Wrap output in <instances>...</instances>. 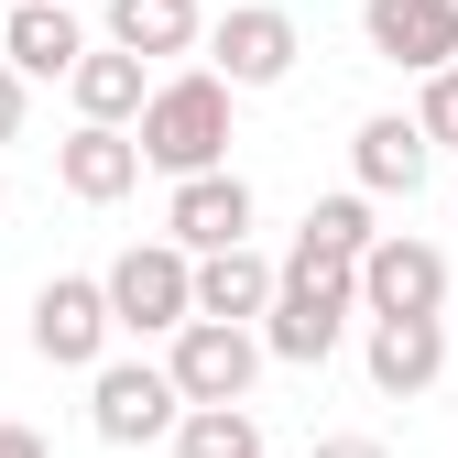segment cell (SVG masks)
<instances>
[{
	"instance_id": "d6986e66",
	"label": "cell",
	"mask_w": 458,
	"mask_h": 458,
	"mask_svg": "<svg viewBox=\"0 0 458 458\" xmlns=\"http://www.w3.org/2000/svg\"><path fill=\"white\" fill-rule=\"evenodd\" d=\"M164 447L175 458H262V415L251 404H186Z\"/></svg>"
},
{
	"instance_id": "ac0fdd59",
	"label": "cell",
	"mask_w": 458,
	"mask_h": 458,
	"mask_svg": "<svg viewBox=\"0 0 458 458\" xmlns=\"http://www.w3.org/2000/svg\"><path fill=\"white\" fill-rule=\"evenodd\" d=\"M382 241V218H371V197L350 186V197H317L306 208V229H295V262H338V273H360V251Z\"/></svg>"
},
{
	"instance_id": "cb8c5ba5",
	"label": "cell",
	"mask_w": 458,
	"mask_h": 458,
	"mask_svg": "<svg viewBox=\"0 0 458 458\" xmlns=\"http://www.w3.org/2000/svg\"><path fill=\"white\" fill-rule=\"evenodd\" d=\"M0 208H12V186H0Z\"/></svg>"
},
{
	"instance_id": "30bf717a",
	"label": "cell",
	"mask_w": 458,
	"mask_h": 458,
	"mask_svg": "<svg viewBox=\"0 0 458 458\" xmlns=\"http://www.w3.org/2000/svg\"><path fill=\"white\" fill-rule=\"evenodd\" d=\"M164 241H175L186 262H208V251H241V241H251V186L229 175V164H218V175H186L175 197H164Z\"/></svg>"
},
{
	"instance_id": "8fae6325",
	"label": "cell",
	"mask_w": 458,
	"mask_h": 458,
	"mask_svg": "<svg viewBox=\"0 0 458 458\" xmlns=\"http://www.w3.org/2000/svg\"><path fill=\"white\" fill-rule=\"evenodd\" d=\"M360 371H371V393L415 404V393L447 371V317H371L360 327Z\"/></svg>"
},
{
	"instance_id": "3957f363",
	"label": "cell",
	"mask_w": 458,
	"mask_h": 458,
	"mask_svg": "<svg viewBox=\"0 0 458 458\" xmlns=\"http://www.w3.org/2000/svg\"><path fill=\"white\" fill-rule=\"evenodd\" d=\"M98 306H109V338H175L197 317V262L175 241H131L98 273Z\"/></svg>"
},
{
	"instance_id": "e0dca14e",
	"label": "cell",
	"mask_w": 458,
	"mask_h": 458,
	"mask_svg": "<svg viewBox=\"0 0 458 458\" xmlns=\"http://www.w3.org/2000/svg\"><path fill=\"white\" fill-rule=\"evenodd\" d=\"M208 33L197 0H109V55H131V66H153V55H186Z\"/></svg>"
},
{
	"instance_id": "7c38bea8",
	"label": "cell",
	"mask_w": 458,
	"mask_h": 458,
	"mask_svg": "<svg viewBox=\"0 0 458 458\" xmlns=\"http://www.w3.org/2000/svg\"><path fill=\"white\" fill-rule=\"evenodd\" d=\"M77 55H88V22L66 12V0H12V22H0V66H12L22 88L77 77Z\"/></svg>"
},
{
	"instance_id": "44dd1931",
	"label": "cell",
	"mask_w": 458,
	"mask_h": 458,
	"mask_svg": "<svg viewBox=\"0 0 458 458\" xmlns=\"http://www.w3.org/2000/svg\"><path fill=\"white\" fill-rule=\"evenodd\" d=\"M22 98H33V88H22L12 66H0V142H22Z\"/></svg>"
},
{
	"instance_id": "277c9868",
	"label": "cell",
	"mask_w": 458,
	"mask_h": 458,
	"mask_svg": "<svg viewBox=\"0 0 458 458\" xmlns=\"http://www.w3.org/2000/svg\"><path fill=\"white\" fill-rule=\"evenodd\" d=\"M208 77L241 98V88H284L295 77V55H306V33H295V12H273V0H241V12H218L208 33Z\"/></svg>"
},
{
	"instance_id": "5b68a950",
	"label": "cell",
	"mask_w": 458,
	"mask_h": 458,
	"mask_svg": "<svg viewBox=\"0 0 458 458\" xmlns=\"http://www.w3.org/2000/svg\"><path fill=\"white\" fill-rule=\"evenodd\" d=\"M164 382H175V404H251L262 338H251V327H208V317H186L175 338H164Z\"/></svg>"
},
{
	"instance_id": "9a60e30c",
	"label": "cell",
	"mask_w": 458,
	"mask_h": 458,
	"mask_svg": "<svg viewBox=\"0 0 458 458\" xmlns=\"http://www.w3.org/2000/svg\"><path fill=\"white\" fill-rule=\"evenodd\" d=\"M66 98H77V121H88V131H131V121H142V98H153V66H131V55L88 44V55H77V77H66Z\"/></svg>"
},
{
	"instance_id": "7402d4cb",
	"label": "cell",
	"mask_w": 458,
	"mask_h": 458,
	"mask_svg": "<svg viewBox=\"0 0 458 458\" xmlns=\"http://www.w3.org/2000/svg\"><path fill=\"white\" fill-rule=\"evenodd\" d=\"M317 458H393L382 437H317Z\"/></svg>"
},
{
	"instance_id": "52a82bcc",
	"label": "cell",
	"mask_w": 458,
	"mask_h": 458,
	"mask_svg": "<svg viewBox=\"0 0 458 458\" xmlns=\"http://www.w3.org/2000/svg\"><path fill=\"white\" fill-rule=\"evenodd\" d=\"M175 382H164V360H98L88 371V426L109 447H153V437H175Z\"/></svg>"
},
{
	"instance_id": "4fadbf2b",
	"label": "cell",
	"mask_w": 458,
	"mask_h": 458,
	"mask_svg": "<svg viewBox=\"0 0 458 458\" xmlns=\"http://www.w3.org/2000/svg\"><path fill=\"white\" fill-rule=\"evenodd\" d=\"M55 186H66L77 208H121L131 186H142V153H131V131H66V142H55Z\"/></svg>"
},
{
	"instance_id": "9c48e42d",
	"label": "cell",
	"mask_w": 458,
	"mask_h": 458,
	"mask_svg": "<svg viewBox=\"0 0 458 458\" xmlns=\"http://www.w3.org/2000/svg\"><path fill=\"white\" fill-rule=\"evenodd\" d=\"M360 33H371L382 66H404V77L458 66V0H360Z\"/></svg>"
},
{
	"instance_id": "ffe728a7",
	"label": "cell",
	"mask_w": 458,
	"mask_h": 458,
	"mask_svg": "<svg viewBox=\"0 0 458 458\" xmlns=\"http://www.w3.org/2000/svg\"><path fill=\"white\" fill-rule=\"evenodd\" d=\"M404 121L426 131V153H458V66H437V77L415 88V109H404Z\"/></svg>"
},
{
	"instance_id": "6da1fadb",
	"label": "cell",
	"mask_w": 458,
	"mask_h": 458,
	"mask_svg": "<svg viewBox=\"0 0 458 458\" xmlns=\"http://www.w3.org/2000/svg\"><path fill=\"white\" fill-rule=\"evenodd\" d=\"M131 153L153 164V175H218L229 164V88L208 77V66H175V77H153V98H142V121H131Z\"/></svg>"
},
{
	"instance_id": "603a6c76",
	"label": "cell",
	"mask_w": 458,
	"mask_h": 458,
	"mask_svg": "<svg viewBox=\"0 0 458 458\" xmlns=\"http://www.w3.org/2000/svg\"><path fill=\"white\" fill-rule=\"evenodd\" d=\"M0 458H55V447H44L33 426H0Z\"/></svg>"
},
{
	"instance_id": "5bb4252c",
	"label": "cell",
	"mask_w": 458,
	"mask_h": 458,
	"mask_svg": "<svg viewBox=\"0 0 458 458\" xmlns=\"http://www.w3.org/2000/svg\"><path fill=\"white\" fill-rule=\"evenodd\" d=\"M426 164H437V153H426V131L404 121V109H382V121L350 131V175H360V197H415Z\"/></svg>"
},
{
	"instance_id": "2e32d148",
	"label": "cell",
	"mask_w": 458,
	"mask_h": 458,
	"mask_svg": "<svg viewBox=\"0 0 458 458\" xmlns=\"http://www.w3.org/2000/svg\"><path fill=\"white\" fill-rule=\"evenodd\" d=\"M262 306H273V262H262L251 241L197 262V317H208V327H262Z\"/></svg>"
},
{
	"instance_id": "ba28073f",
	"label": "cell",
	"mask_w": 458,
	"mask_h": 458,
	"mask_svg": "<svg viewBox=\"0 0 458 458\" xmlns=\"http://www.w3.org/2000/svg\"><path fill=\"white\" fill-rule=\"evenodd\" d=\"M33 360H55V371H98V360H109L98 273H55L44 295H33Z\"/></svg>"
},
{
	"instance_id": "8992f818",
	"label": "cell",
	"mask_w": 458,
	"mask_h": 458,
	"mask_svg": "<svg viewBox=\"0 0 458 458\" xmlns=\"http://www.w3.org/2000/svg\"><path fill=\"white\" fill-rule=\"evenodd\" d=\"M350 295H360V317H447V251L415 241V229H382L350 273Z\"/></svg>"
},
{
	"instance_id": "7a4b0ae2",
	"label": "cell",
	"mask_w": 458,
	"mask_h": 458,
	"mask_svg": "<svg viewBox=\"0 0 458 458\" xmlns=\"http://www.w3.org/2000/svg\"><path fill=\"white\" fill-rule=\"evenodd\" d=\"M350 317H360V295H350V273L338 262H295L284 251L273 262V306H262V360H295V371H317L338 338H350Z\"/></svg>"
}]
</instances>
